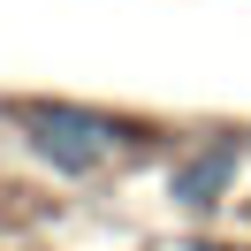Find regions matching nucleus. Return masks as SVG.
<instances>
[{"label":"nucleus","instance_id":"7ed1b4c3","mask_svg":"<svg viewBox=\"0 0 251 251\" xmlns=\"http://www.w3.org/2000/svg\"><path fill=\"white\" fill-rule=\"evenodd\" d=\"M198 251H236V244H198Z\"/></svg>","mask_w":251,"mask_h":251},{"label":"nucleus","instance_id":"f03ea898","mask_svg":"<svg viewBox=\"0 0 251 251\" xmlns=\"http://www.w3.org/2000/svg\"><path fill=\"white\" fill-rule=\"evenodd\" d=\"M236 160H244V145H236V137H221L213 152H198V160H183L168 190H175V198H183V205H213V198H221V183H228V175H236Z\"/></svg>","mask_w":251,"mask_h":251},{"label":"nucleus","instance_id":"f257e3e1","mask_svg":"<svg viewBox=\"0 0 251 251\" xmlns=\"http://www.w3.org/2000/svg\"><path fill=\"white\" fill-rule=\"evenodd\" d=\"M16 129L31 137V152H46L53 168H69V175L114 160V145H122V122H107V114H92V107H16Z\"/></svg>","mask_w":251,"mask_h":251}]
</instances>
